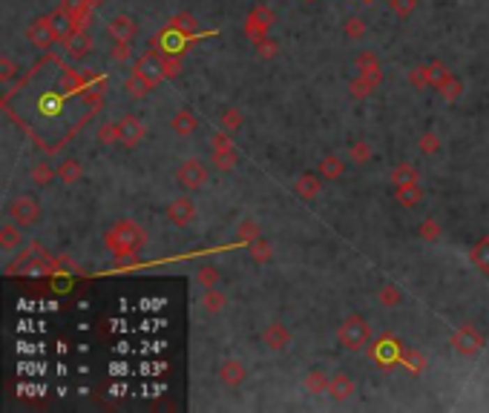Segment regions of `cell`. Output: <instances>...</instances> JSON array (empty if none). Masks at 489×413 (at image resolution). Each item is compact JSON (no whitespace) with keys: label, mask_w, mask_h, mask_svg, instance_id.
Instances as JSON below:
<instances>
[{"label":"cell","mask_w":489,"mask_h":413,"mask_svg":"<svg viewBox=\"0 0 489 413\" xmlns=\"http://www.w3.org/2000/svg\"><path fill=\"white\" fill-rule=\"evenodd\" d=\"M329 396L334 402H348L354 396V379L345 376V373H334L331 376V384H329Z\"/></svg>","instance_id":"7402d4cb"},{"label":"cell","mask_w":489,"mask_h":413,"mask_svg":"<svg viewBox=\"0 0 489 413\" xmlns=\"http://www.w3.org/2000/svg\"><path fill=\"white\" fill-rule=\"evenodd\" d=\"M167 218H170V224L176 227H188L193 224V218H196V204L190 196H179L167 204Z\"/></svg>","instance_id":"30bf717a"},{"label":"cell","mask_w":489,"mask_h":413,"mask_svg":"<svg viewBox=\"0 0 489 413\" xmlns=\"http://www.w3.org/2000/svg\"><path fill=\"white\" fill-rule=\"evenodd\" d=\"M81 178H84V164L78 158H63L58 164V181L63 187H75Z\"/></svg>","instance_id":"ffe728a7"},{"label":"cell","mask_w":489,"mask_h":413,"mask_svg":"<svg viewBox=\"0 0 489 413\" xmlns=\"http://www.w3.org/2000/svg\"><path fill=\"white\" fill-rule=\"evenodd\" d=\"M250 258H253V264H268L271 258H273V250H271V244H268V241L259 235V238H256V241H250Z\"/></svg>","instance_id":"74e56055"},{"label":"cell","mask_w":489,"mask_h":413,"mask_svg":"<svg viewBox=\"0 0 489 413\" xmlns=\"http://www.w3.org/2000/svg\"><path fill=\"white\" fill-rule=\"evenodd\" d=\"M124 89H127V95H130L133 101H142V98H147V95L153 92V86L142 75H138V72H130V78L124 81Z\"/></svg>","instance_id":"1f68e13d"},{"label":"cell","mask_w":489,"mask_h":413,"mask_svg":"<svg viewBox=\"0 0 489 413\" xmlns=\"http://www.w3.org/2000/svg\"><path fill=\"white\" fill-rule=\"evenodd\" d=\"M50 20H52V29H55V35H58V43H66V40H69V35H73V32L78 29L75 17L66 12V6H63V3H61L58 9H52V12H50Z\"/></svg>","instance_id":"e0dca14e"},{"label":"cell","mask_w":489,"mask_h":413,"mask_svg":"<svg viewBox=\"0 0 489 413\" xmlns=\"http://www.w3.org/2000/svg\"><path fill=\"white\" fill-rule=\"evenodd\" d=\"M211 164L219 169V173H230V169L239 164V155H236V150H230V153H213Z\"/></svg>","instance_id":"ee69618b"},{"label":"cell","mask_w":489,"mask_h":413,"mask_svg":"<svg viewBox=\"0 0 489 413\" xmlns=\"http://www.w3.org/2000/svg\"><path fill=\"white\" fill-rule=\"evenodd\" d=\"M61 3L66 6V12L75 17V23H78V29H84L86 23H89V17H92V3H86V0H61Z\"/></svg>","instance_id":"4316f807"},{"label":"cell","mask_w":489,"mask_h":413,"mask_svg":"<svg viewBox=\"0 0 489 413\" xmlns=\"http://www.w3.org/2000/svg\"><path fill=\"white\" fill-rule=\"evenodd\" d=\"M253 20H259L262 26H268V29H273L276 26V12L271 9V6H265V3H256L250 12H248Z\"/></svg>","instance_id":"7bdbcfd3"},{"label":"cell","mask_w":489,"mask_h":413,"mask_svg":"<svg viewBox=\"0 0 489 413\" xmlns=\"http://www.w3.org/2000/svg\"><path fill=\"white\" fill-rule=\"evenodd\" d=\"M181 75V55H165V78Z\"/></svg>","instance_id":"6f0895ef"},{"label":"cell","mask_w":489,"mask_h":413,"mask_svg":"<svg viewBox=\"0 0 489 413\" xmlns=\"http://www.w3.org/2000/svg\"><path fill=\"white\" fill-rule=\"evenodd\" d=\"M329 384H331V376H325L322 371H308L306 379H302V387L311 393V396H319V393H329Z\"/></svg>","instance_id":"83f0119b"},{"label":"cell","mask_w":489,"mask_h":413,"mask_svg":"<svg viewBox=\"0 0 489 413\" xmlns=\"http://www.w3.org/2000/svg\"><path fill=\"white\" fill-rule=\"evenodd\" d=\"M440 224L435 221V218H423L421 224H417V238L426 241V244H435V241H440Z\"/></svg>","instance_id":"8d00e7d4"},{"label":"cell","mask_w":489,"mask_h":413,"mask_svg":"<svg viewBox=\"0 0 489 413\" xmlns=\"http://www.w3.org/2000/svg\"><path fill=\"white\" fill-rule=\"evenodd\" d=\"M92 38H89V32L86 29H75L73 35H69V40L63 43V49H66V58L69 61H84L89 52H92Z\"/></svg>","instance_id":"5bb4252c"},{"label":"cell","mask_w":489,"mask_h":413,"mask_svg":"<svg viewBox=\"0 0 489 413\" xmlns=\"http://www.w3.org/2000/svg\"><path fill=\"white\" fill-rule=\"evenodd\" d=\"M348 92H352V98H354V101H360V98H368V95H371V89H368V86H366L360 78H354L352 84H348Z\"/></svg>","instance_id":"680465c9"},{"label":"cell","mask_w":489,"mask_h":413,"mask_svg":"<svg viewBox=\"0 0 489 413\" xmlns=\"http://www.w3.org/2000/svg\"><path fill=\"white\" fill-rule=\"evenodd\" d=\"M437 95H440V98H444L446 104L460 101V95H463V84H460V78H458V75H452V72H449V75L437 84Z\"/></svg>","instance_id":"d4e9b609"},{"label":"cell","mask_w":489,"mask_h":413,"mask_svg":"<svg viewBox=\"0 0 489 413\" xmlns=\"http://www.w3.org/2000/svg\"><path fill=\"white\" fill-rule=\"evenodd\" d=\"M17 72H20V69H17V63H15L12 58H6V55L0 58V84H3V86L12 84V81L17 78Z\"/></svg>","instance_id":"f907efd6"},{"label":"cell","mask_w":489,"mask_h":413,"mask_svg":"<svg viewBox=\"0 0 489 413\" xmlns=\"http://www.w3.org/2000/svg\"><path fill=\"white\" fill-rule=\"evenodd\" d=\"M130 58H133V43L115 40V46L110 49V63H115V66H124V63H130Z\"/></svg>","instance_id":"60d3db41"},{"label":"cell","mask_w":489,"mask_h":413,"mask_svg":"<svg viewBox=\"0 0 489 413\" xmlns=\"http://www.w3.org/2000/svg\"><path fill=\"white\" fill-rule=\"evenodd\" d=\"M394 198H398V204H400V207H406V210H414L417 204L423 201V187H421V184L400 187V189H394Z\"/></svg>","instance_id":"f546056e"},{"label":"cell","mask_w":489,"mask_h":413,"mask_svg":"<svg viewBox=\"0 0 489 413\" xmlns=\"http://www.w3.org/2000/svg\"><path fill=\"white\" fill-rule=\"evenodd\" d=\"M96 138L104 143V147H110V143L119 141V124H101L98 132H96Z\"/></svg>","instance_id":"9f6ffc18"},{"label":"cell","mask_w":489,"mask_h":413,"mask_svg":"<svg viewBox=\"0 0 489 413\" xmlns=\"http://www.w3.org/2000/svg\"><path fill=\"white\" fill-rule=\"evenodd\" d=\"M234 132H227V130H222V132H216L213 138H211V147H213V153H230L234 150V138H230Z\"/></svg>","instance_id":"f5cc1de1"},{"label":"cell","mask_w":489,"mask_h":413,"mask_svg":"<svg viewBox=\"0 0 489 413\" xmlns=\"http://www.w3.org/2000/svg\"><path fill=\"white\" fill-rule=\"evenodd\" d=\"M391 187L394 189H400V187H412V184H421V173H417V166L414 164H398L391 169V176H389Z\"/></svg>","instance_id":"44dd1931"},{"label":"cell","mask_w":489,"mask_h":413,"mask_svg":"<svg viewBox=\"0 0 489 413\" xmlns=\"http://www.w3.org/2000/svg\"><path fill=\"white\" fill-rule=\"evenodd\" d=\"M366 32H368V26H366V20H363V17H348V20L343 23V35H345V40H363Z\"/></svg>","instance_id":"f35d334b"},{"label":"cell","mask_w":489,"mask_h":413,"mask_svg":"<svg viewBox=\"0 0 489 413\" xmlns=\"http://www.w3.org/2000/svg\"><path fill=\"white\" fill-rule=\"evenodd\" d=\"M199 302H202V310L204 313L216 315V313H222L227 307V293H225V290H219V287H211V290H204Z\"/></svg>","instance_id":"603a6c76"},{"label":"cell","mask_w":489,"mask_h":413,"mask_svg":"<svg viewBox=\"0 0 489 413\" xmlns=\"http://www.w3.org/2000/svg\"><path fill=\"white\" fill-rule=\"evenodd\" d=\"M271 35V29L268 26H262L259 20H253L250 15L245 17V38L250 40V43H256V40H262V38H268Z\"/></svg>","instance_id":"7dc6e473"},{"label":"cell","mask_w":489,"mask_h":413,"mask_svg":"<svg viewBox=\"0 0 489 413\" xmlns=\"http://www.w3.org/2000/svg\"><path fill=\"white\" fill-rule=\"evenodd\" d=\"M219 270L216 267H211V264H204V267H199L196 270V284L202 287V290H211V287H219Z\"/></svg>","instance_id":"ab89813d"},{"label":"cell","mask_w":489,"mask_h":413,"mask_svg":"<svg viewBox=\"0 0 489 413\" xmlns=\"http://www.w3.org/2000/svg\"><path fill=\"white\" fill-rule=\"evenodd\" d=\"M262 345L273 353H283L291 348V330L283 325V322H271L265 330H262Z\"/></svg>","instance_id":"7c38bea8"},{"label":"cell","mask_w":489,"mask_h":413,"mask_svg":"<svg viewBox=\"0 0 489 413\" xmlns=\"http://www.w3.org/2000/svg\"><path fill=\"white\" fill-rule=\"evenodd\" d=\"M452 350L458 353V356H463V359H472V356H478L481 350H483V336H481V330L475 327V325H460L455 333H452Z\"/></svg>","instance_id":"3957f363"},{"label":"cell","mask_w":489,"mask_h":413,"mask_svg":"<svg viewBox=\"0 0 489 413\" xmlns=\"http://www.w3.org/2000/svg\"><path fill=\"white\" fill-rule=\"evenodd\" d=\"M110 38L112 40H124V43H133V38L138 35V23L133 15H115L110 20V26H107Z\"/></svg>","instance_id":"9a60e30c"},{"label":"cell","mask_w":489,"mask_h":413,"mask_svg":"<svg viewBox=\"0 0 489 413\" xmlns=\"http://www.w3.org/2000/svg\"><path fill=\"white\" fill-rule=\"evenodd\" d=\"M245 376H248V371H245V364L239 359H225L219 364V379H222L225 387H239L245 382Z\"/></svg>","instance_id":"ac0fdd59"},{"label":"cell","mask_w":489,"mask_h":413,"mask_svg":"<svg viewBox=\"0 0 489 413\" xmlns=\"http://www.w3.org/2000/svg\"><path fill=\"white\" fill-rule=\"evenodd\" d=\"M469 258H472V264L478 267L483 276H489V235H483V238L475 241L472 250H469Z\"/></svg>","instance_id":"f1b7e54d"},{"label":"cell","mask_w":489,"mask_h":413,"mask_svg":"<svg viewBox=\"0 0 489 413\" xmlns=\"http://www.w3.org/2000/svg\"><path fill=\"white\" fill-rule=\"evenodd\" d=\"M188 43H190V35H184V32H179L173 26H165L156 35V49L165 52V55H184Z\"/></svg>","instance_id":"9c48e42d"},{"label":"cell","mask_w":489,"mask_h":413,"mask_svg":"<svg viewBox=\"0 0 489 413\" xmlns=\"http://www.w3.org/2000/svg\"><path fill=\"white\" fill-rule=\"evenodd\" d=\"M27 40L35 46V49H40V52H50L52 49V46L58 43V35L52 29L50 15H40V17H35L29 23V26H27Z\"/></svg>","instance_id":"8992f818"},{"label":"cell","mask_w":489,"mask_h":413,"mask_svg":"<svg viewBox=\"0 0 489 413\" xmlns=\"http://www.w3.org/2000/svg\"><path fill=\"white\" fill-rule=\"evenodd\" d=\"M170 127H173L176 135H193L199 130V118L190 109H179L173 115V120H170Z\"/></svg>","instance_id":"cb8c5ba5"},{"label":"cell","mask_w":489,"mask_h":413,"mask_svg":"<svg viewBox=\"0 0 489 413\" xmlns=\"http://www.w3.org/2000/svg\"><path fill=\"white\" fill-rule=\"evenodd\" d=\"M322 176L319 173H306V176H299L294 181V196L302 198V201H314L319 192H322Z\"/></svg>","instance_id":"2e32d148"},{"label":"cell","mask_w":489,"mask_h":413,"mask_svg":"<svg viewBox=\"0 0 489 413\" xmlns=\"http://www.w3.org/2000/svg\"><path fill=\"white\" fill-rule=\"evenodd\" d=\"M389 9L398 15L400 20H406V17H412L414 15V9H417V0H389Z\"/></svg>","instance_id":"681fc988"},{"label":"cell","mask_w":489,"mask_h":413,"mask_svg":"<svg viewBox=\"0 0 489 413\" xmlns=\"http://www.w3.org/2000/svg\"><path fill=\"white\" fill-rule=\"evenodd\" d=\"M368 338H371V327L360 313L345 315V319L340 322V327H337V342L345 350H363L368 345Z\"/></svg>","instance_id":"7a4b0ae2"},{"label":"cell","mask_w":489,"mask_h":413,"mask_svg":"<svg viewBox=\"0 0 489 413\" xmlns=\"http://www.w3.org/2000/svg\"><path fill=\"white\" fill-rule=\"evenodd\" d=\"M133 72H138L153 89L165 81V52H158V49H147L142 58L135 61Z\"/></svg>","instance_id":"277c9868"},{"label":"cell","mask_w":489,"mask_h":413,"mask_svg":"<svg viewBox=\"0 0 489 413\" xmlns=\"http://www.w3.org/2000/svg\"><path fill=\"white\" fill-rule=\"evenodd\" d=\"M144 135H147V130H144V124L135 115H121V120H119V141L124 143V147H138V143L144 141Z\"/></svg>","instance_id":"8fae6325"},{"label":"cell","mask_w":489,"mask_h":413,"mask_svg":"<svg viewBox=\"0 0 489 413\" xmlns=\"http://www.w3.org/2000/svg\"><path fill=\"white\" fill-rule=\"evenodd\" d=\"M144 244H147V233L135 221H119L104 233V247L115 258H133L144 250Z\"/></svg>","instance_id":"6da1fadb"},{"label":"cell","mask_w":489,"mask_h":413,"mask_svg":"<svg viewBox=\"0 0 489 413\" xmlns=\"http://www.w3.org/2000/svg\"><path fill=\"white\" fill-rule=\"evenodd\" d=\"M167 26L184 32V35H190V38H196V32H199V23H196V17H193L190 12H179V15H173V17L167 20Z\"/></svg>","instance_id":"e575fe53"},{"label":"cell","mask_w":489,"mask_h":413,"mask_svg":"<svg viewBox=\"0 0 489 413\" xmlns=\"http://www.w3.org/2000/svg\"><path fill=\"white\" fill-rule=\"evenodd\" d=\"M9 218H15L20 227H35L40 221V204H38V198H32V196H15L9 201Z\"/></svg>","instance_id":"ba28073f"},{"label":"cell","mask_w":489,"mask_h":413,"mask_svg":"<svg viewBox=\"0 0 489 413\" xmlns=\"http://www.w3.org/2000/svg\"><path fill=\"white\" fill-rule=\"evenodd\" d=\"M377 302L383 304V307H398V304H403V290L398 287V284H383L380 290H377Z\"/></svg>","instance_id":"d590c367"},{"label":"cell","mask_w":489,"mask_h":413,"mask_svg":"<svg viewBox=\"0 0 489 413\" xmlns=\"http://www.w3.org/2000/svg\"><path fill=\"white\" fill-rule=\"evenodd\" d=\"M236 238L242 241V244H250V241L259 238V224H256L253 218H245V221H239V227H236Z\"/></svg>","instance_id":"f6af8a7d"},{"label":"cell","mask_w":489,"mask_h":413,"mask_svg":"<svg viewBox=\"0 0 489 413\" xmlns=\"http://www.w3.org/2000/svg\"><path fill=\"white\" fill-rule=\"evenodd\" d=\"M86 3H92V6H101V3H107V0H86Z\"/></svg>","instance_id":"91938a15"},{"label":"cell","mask_w":489,"mask_h":413,"mask_svg":"<svg viewBox=\"0 0 489 413\" xmlns=\"http://www.w3.org/2000/svg\"><path fill=\"white\" fill-rule=\"evenodd\" d=\"M354 66H357V78L375 92L383 81V66H380V58L377 52H371V49H363L357 58H354Z\"/></svg>","instance_id":"52a82bcc"},{"label":"cell","mask_w":489,"mask_h":413,"mask_svg":"<svg viewBox=\"0 0 489 413\" xmlns=\"http://www.w3.org/2000/svg\"><path fill=\"white\" fill-rule=\"evenodd\" d=\"M417 147H421V153H426V155H435V153L440 150V138H437V132H423L421 141H417Z\"/></svg>","instance_id":"db71d44e"},{"label":"cell","mask_w":489,"mask_h":413,"mask_svg":"<svg viewBox=\"0 0 489 413\" xmlns=\"http://www.w3.org/2000/svg\"><path fill=\"white\" fill-rule=\"evenodd\" d=\"M253 52L259 55L262 61H271V58H276V55H279V43H276V40L268 35V38H262V40H256V43H253Z\"/></svg>","instance_id":"bcb514c9"},{"label":"cell","mask_w":489,"mask_h":413,"mask_svg":"<svg viewBox=\"0 0 489 413\" xmlns=\"http://www.w3.org/2000/svg\"><path fill=\"white\" fill-rule=\"evenodd\" d=\"M409 84H412L414 89H429V86H432L429 69H426V66H414V69L409 72Z\"/></svg>","instance_id":"816d5d0a"},{"label":"cell","mask_w":489,"mask_h":413,"mask_svg":"<svg viewBox=\"0 0 489 413\" xmlns=\"http://www.w3.org/2000/svg\"><path fill=\"white\" fill-rule=\"evenodd\" d=\"M400 353H403V348H400V342H398L394 336H383L380 342L375 345V350H371L375 361L383 364V368H391V364H398V361H400Z\"/></svg>","instance_id":"4fadbf2b"},{"label":"cell","mask_w":489,"mask_h":413,"mask_svg":"<svg viewBox=\"0 0 489 413\" xmlns=\"http://www.w3.org/2000/svg\"><path fill=\"white\" fill-rule=\"evenodd\" d=\"M20 244H23V227L15 218H9V221L0 224V247H3V253H12Z\"/></svg>","instance_id":"d6986e66"},{"label":"cell","mask_w":489,"mask_h":413,"mask_svg":"<svg viewBox=\"0 0 489 413\" xmlns=\"http://www.w3.org/2000/svg\"><path fill=\"white\" fill-rule=\"evenodd\" d=\"M176 184L184 189V192H196L207 184V166L196 158L190 161H181L179 169H176Z\"/></svg>","instance_id":"5b68a950"},{"label":"cell","mask_w":489,"mask_h":413,"mask_svg":"<svg viewBox=\"0 0 489 413\" xmlns=\"http://www.w3.org/2000/svg\"><path fill=\"white\" fill-rule=\"evenodd\" d=\"M242 124H245V115L239 109H225L222 112V130L236 132V130H242Z\"/></svg>","instance_id":"c3c4849f"},{"label":"cell","mask_w":489,"mask_h":413,"mask_svg":"<svg viewBox=\"0 0 489 413\" xmlns=\"http://www.w3.org/2000/svg\"><path fill=\"white\" fill-rule=\"evenodd\" d=\"M84 86H86V84H84L81 69H63V72H61L58 89H61L63 95H69V92H78V89H84Z\"/></svg>","instance_id":"836d02e7"},{"label":"cell","mask_w":489,"mask_h":413,"mask_svg":"<svg viewBox=\"0 0 489 413\" xmlns=\"http://www.w3.org/2000/svg\"><path fill=\"white\" fill-rule=\"evenodd\" d=\"M426 69H429V81H432V89H437V84H440V81H444V78L449 75L446 63H440V61H432V63H426Z\"/></svg>","instance_id":"11a10c76"},{"label":"cell","mask_w":489,"mask_h":413,"mask_svg":"<svg viewBox=\"0 0 489 413\" xmlns=\"http://www.w3.org/2000/svg\"><path fill=\"white\" fill-rule=\"evenodd\" d=\"M55 178H58V166H52L50 161L32 164V184L35 187H50Z\"/></svg>","instance_id":"4dcf8cb0"},{"label":"cell","mask_w":489,"mask_h":413,"mask_svg":"<svg viewBox=\"0 0 489 413\" xmlns=\"http://www.w3.org/2000/svg\"><path fill=\"white\" fill-rule=\"evenodd\" d=\"M343 169H345V164H343L340 155H322V161L317 164V173H319L325 181H337V178L343 176Z\"/></svg>","instance_id":"484cf974"},{"label":"cell","mask_w":489,"mask_h":413,"mask_svg":"<svg viewBox=\"0 0 489 413\" xmlns=\"http://www.w3.org/2000/svg\"><path fill=\"white\" fill-rule=\"evenodd\" d=\"M400 364L409 371V373H423L426 371V356L421 353V350H412V348H403V353H400Z\"/></svg>","instance_id":"d6a6232c"},{"label":"cell","mask_w":489,"mask_h":413,"mask_svg":"<svg viewBox=\"0 0 489 413\" xmlns=\"http://www.w3.org/2000/svg\"><path fill=\"white\" fill-rule=\"evenodd\" d=\"M368 158H371V147H368V141H354L352 147H348V161H352V164L363 166V164H368Z\"/></svg>","instance_id":"b9f144b4"}]
</instances>
